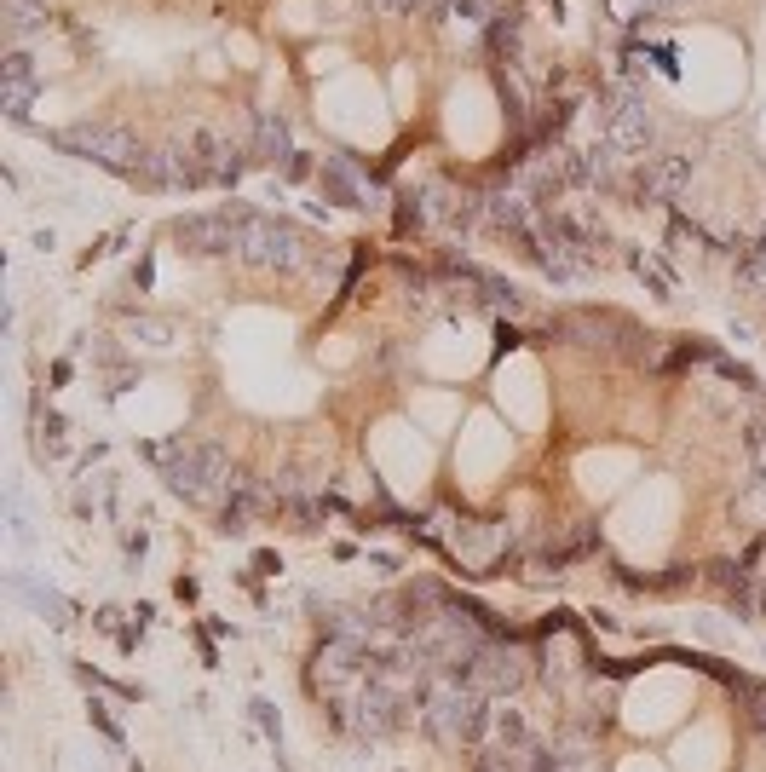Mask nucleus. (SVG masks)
Masks as SVG:
<instances>
[{"label":"nucleus","mask_w":766,"mask_h":772,"mask_svg":"<svg viewBox=\"0 0 766 772\" xmlns=\"http://www.w3.org/2000/svg\"><path fill=\"white\" fill-rule=\"evenodd\" d=\"M605 6H611V18H617V23H634V18H646V12H640L634 0H605Z\"/></svg>","instance_id":"obj_20"},{"label":"nucleus","mask_w":766,"mask_h":772,"mask_svg":"<svg viewBox=\"0 0 766 772\" xmlns=\"http://www.w3.org/2000/svg\"><path fill=\"white\" fill-rule=\"evenodd\" d=\"M18 594H29L35 605L46 611V622H58V629H69V622H76V605H69L64 594H52V588H29V582L18 577Z\"/></svg>","instance_id":"obj_14"},{"label":"nucleus","mask_w":766,"mask_h":772,"mask_svg":"<svg viewBox=\"0 0 766 772\" xmlns=\"http://www.w3.org/2000/svg\"><path fill=\"white\" fill-rule=\"evenodd\" d=\"M242 260L260 265V272H300V265H311V237L294 219L248 214V225H242Z\"/></svg>","instance_id":"obj_3"},{"label":"nucleus","mask_w":766,"mask_h":772,"mask_svg":"<svg viewBox=\"0 0 766 772\" xmlns=\"http://www.w3.org/2000/svg\"><path fill=\"white\" fill-rule=\"evenodd\" d=\"M323 191L335 196L340 207H363V202H358V185L346 179V162H340V156H328V162H323Z\"/></svg>","instance_id":"obj_15"},{"label":"nucleus","mask_w":766,"mask_h":772,"mask_svg":"<svg viewBox=\"0 0 766 772\" xmlns=\"http://www.w3.org/2000/svg\"><path fill=\"white\" fill-rule=\"evenodd\" d=\"M651 139H657L651 104H646L640 93H617V98H611V110H605V133H600V144L617 156V162H640V156L651 150Z\"/></svg>","instance_id":"obj_5"},{"label":"nucleus","mask_w":766,"mask_h":772,"mask_svg":"<svg viewBox=\"0 0 766 772\" xmlns=\"http://www.w3.org/2000/svg\"><path fill=\"white\" fill-rule=\"evenodd\" d=\"M277 508V490H265L260 479H248V473H230V490H225V508H219V531L225 536H242L260 513Z\"/></svg>","instance_id":"obj_8"},{"label":"nucleus","mask_w":766,"mask_h":772,"mask_svg":"<svg viewBox=\"0 0 766 772\" xmlns=\"http://www.w3.org/2000/svg\"><path fill=\"white\" fill-rule=\"evenodd\" d=\"M35 87H41L35 58L29 53H6V64H0V110H6V121H29Z\"/></svg>","instance_id":"obj_11"},{"label":"nucleus","mask_w":766,"mask_h":772,"mask_svg":"<svg viewBox=\"0 0 766 772\" xmlns=\"http://www.w3.org/2000/svg\"><path fill=\"white\" fill-rule=\"evenodd\" d=\"M628 265H634V277H640V283H646V288L657 294V300H668V277L657 272V265L646 260V254H628Z\"/></svg>","instance_id":"obj_17"},{"label":"nucleus","mask_w":766,"mask_h":772,"mask_svg":"<svg viewBox=\"0 0 766 772\" xmlns=\"http://www.w3.org/2000/svg\"><path fill=\"white\" fill-rule=\"evenodd\" d=\"M254 162H265V167H277V162H294V144H288V121L283 116H271V110H265L260 121H254Z\"/></svg>","instance_id":"obj_12"},{"label":"nucleus","mask_w":766,"mask_h":772,"mask_svg":"<svg viewBox=\"0 0 766 772\" xmlns=\"http://www.w3.org/2000/svg\"><path fill=\"white\" fill-rule=\"evenodd\" d=\"M525 657L513 652V640H484V652H479V663H472V675L467 686H479L484 697H507V692H519L525 686Z\"/></svg>","instance_id":"obj_7"},{"label":"nucleus","mask_w":766,"mask_h":772,"mask_svg":"<svg viewBox=\"0 0 766 772\" xmlns=\"http://www.w3.org/2000/svg\"><path fill=\"white\" fill-rule=\"evenodd\" d=\"M553 329L565 340H577V346H588V352H617L611 335H634V323L617 317V312H570V317H559Z\"/></svg>","instance_id":"obj_10"},{"label":"nucleus","mask_w":766,"mask_h":772,"mask_svg":"<svg viewBox=\"0 0 766 772\" xmlns=\"http://www.w3.org/2000/svg\"><path fill=\"white\" fill-rule=\"evenodd\" d=\"M248 709H254V727H260V732H265V738H271V744H277V738H283V720H277V709H271V703H265V697H254V703H248Z\"/></svg>","instance_id":"obj_19"},{"label":"nucleus","mask_w":766,"mask_h":772,"mask_svg":"<svg viewBox=\"0 0 766 772\" xmlns=\"http://www.w3.org/2000/svg\"><path fill=\"white\" fill-rule=\"evenodd\" d=\"M254 207H219V214H190L173 225V242L185 254H242V225Z\"/></svg>","instance_id":"obj_6"},{"label":"nucleus","mask_w":766,"mask_h":772,"mask_svg":"<svg viewBox=\"0 0 766 772\" xmlns=\"http://www.w3.org/2000/svg\"><path fill=\"white\" fill-rule=\"evenodd\" d=\"M421 727H427L432 744H444V750H472V744H479V732L490 727L484 692H479V686H461V680L432 686L427 709H421Z\"/></svg>","instance_id":"obj_2"},{"label":"nucleus","mask_w":766,"mask_h":772,"mask_svg":"<svg viewBox=\"0 0 766 772\" xmlns=\"http://www.w3.org/2000/svg\"><path fill=\"white\" fill-rule=\"evenodd\" d=\"M46 18H52V12H46V0H6V35H35V29H46Z\"/></svg>","instance_id":"obj_13"},{"label":"nucleus","mask_w":766,"mask_h":772,"mask_svg":"<svg viewBox=\"0 0 766 772\" xmlns=\"http://www.w3.org/2000/svg\"><path fill=\"white\" fill-rule=\"evenodd\" d=\"M686 179H691V150L646 156V167H640V179H634V196L640 202H674V196L686 191Z\"/></svg>","instance_id":"obj_9"},{"label":"nucleus","mask_w":766,"mask_h":772,"mask_svg":"<svg viewBox=\"0 0 766 772\" xmlns=\"http://www.w3.org/2000/svg\"><path fill=\"white\" fill-rule=\"evenodd\" d=\"M52 144L64 156H81V162L109 167V174H133V167L144 162L139 139H133L127 127H116V121H76V127H58Z\"/></svg>","instance_id":"obj_4"},{"label":"nucleus","mask_w":766,"mask_h":772,"mask_svg":"<svg viewBox=\"0 0 766 772\" xmlns=\"http://www.w3.org/2000/svg\"><path fill=\"white\" fill-rule=\"evenodd\" d=\"M58 450H64V421L58 415H35V456L52 461Z\"/></svg>","instance_id":"obj_16"},{"label":"nucleus","mask_w":766,"mask_h":772,"mask_svg":"<svg viewBox=\"0 0 766 772\" xmlns=\"http://www.w3.org/2000/svg\"><path fill=\"white\" fill-rule=\"evenodd\" d=\"M87 720H93V727H99V738H109V744H116V750H121V744H127V738H121V727H116V715H109V709L99 703V697H93V703H87Z\"/></svg>","instance_id":"obj_18"},{"label":"nucleus","mask_w":766,"mask_h":772,"mask_svg":"<svg viewBox=\"0 0 766 772\" xmlns=\"http://www.w3.org/2000/svg\"><path fill=\"white\" fill-rule=\"evenodd\" d=\"M144 456L162 467V479L173 496H185L190 508H208L230 490V456L225 444L208 438H167V444H144Z\"/></svg>","instance_id":"obj_1"},{"label":"nucleus","mask_w":766,"mask_h":772,"mask_svg":"<svg viewBox=\"0 0 766 772\" xmlns=\"http://www.w3.org/2000/svg\"><path fill=\"white\" fill-rule=\"evenodd\" d=\"M634 6L651 18V12H674V6H686V0H634Z\"/></svg>","instance_id":"obj_21"}]
</instances>
